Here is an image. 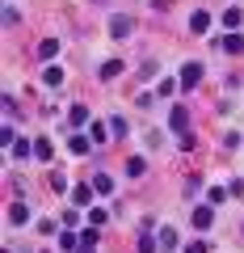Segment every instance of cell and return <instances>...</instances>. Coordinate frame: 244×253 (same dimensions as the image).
<instances>
[{
  "mask_svg": "<svg viewBox=\"0 0 244 253\" xmlns=\"http://www.w3.org/2000/svg\"><path fill=\"white\" fill-rule=\"evenodd\" d=\"M76 253H97V249H93L89 241H80V249H76Z\"/></svg>",
  "mask_w": 244,
  "mask_h": 253,
  "instance_id": "23",
  "label": "cell"
},
{
  "mask_svg": "<svg viewBox=\"0 0 244 253\" xmlns=\"http://www.w3.org/2000/svg\"><path fill=\"white\" fill-rule=\"evenodd\" d=\"M190 30H194V34H207V30H210V13L194 9V17H190Z\"/></svg>",
  "mask_w": 244,
  "mask_h": 253,
  "instance_id": "5",
  "label": "cell"
},
{
  "mask_svg": "<svg viewBox=\"0 0 244 253\" xmlns=\"http://www.w3.org/2000/svg\"><path fill=\"white\" fill-rule=\"evenodd\" d=\"M93 190H97V194H114V181H109L105 173H97V177H93Z\"/></svg>",
  "mask_w": 244,
  "mask_h": 253,
  "instance_id": "13",
  "label": "cell"
},
{
  "mask_svg": "<svg viewBox=\"0 0 244 253\" xmlns=\"http://www.w3.org/2000/svg\"><path fill=\"white\" fill-rule=\"evenodd\" d=\"M34 156H38V161H51V156H55L51 139H38V144H34Z\"/></svg>",
  "mask_w": 244,
  "mask_h": 253,
  "instance_id": "14",
  "label": "cell"
},
{
  "mask_svg": "<svg viewBox=\"0 0 244 253\" xmlns=\"http://www.w3.org/2000/svg\"><path fill=\"white\" fill-rule=\"evenodd\" d=\"M42 81L51 84V89H55V84H64V68H46V72H42Z\"/></svg>",
  "mask_w": 244,
  "mask_h": 253,
  "instance_id": "16",
  "label": "cell"
},
{
  "mask_svg": "<svg viewBox=\"0 0 244 253\" xmlns=\"http://www.w3.org/2000/svg\"><path fill=\"white\" fill-rule=\"evenodd\" d=\"M68 148H72L76 156H84V152L93 148V139H89V135H72V139H68Z\"/></svg>",
  "mask_w": 244,
  "mask_h": 253,
  "instance_id": "10",
  "label": "cell"
},
{
  "mask_svg": "<svg viewBox=\"0 0 244 253\" xmlns=\"http://www.w3.org/2000/svg\"><path fill=\"white\" fill-rule=\"evenodd\" d=\"M89 139H97V144H105V123H89Z\"/></svg>",
  "mask_w": 244,
  "mask_h": 253,
  "instance_id": "18",
  "label": "cell"
},
{
  "mask_svg": "<svg viewBox=\"0 0 244 253\" xmlns=\"http://www.w3.org/2000/svg\"><path fill=\"white\" fill-rule=\"evenodd\" d=\"M0 148H13V126H9V123L0 126Z\"/></svg>",
  "mask_w": 244,
  "mask_h": 253,
  "instance_id": "20",
  "label": "cell"
},
{
  "mask_svg": "<svg viewBox=\"0 0 244 253\" xmlns=\"http://www.w3.org/2000/svg\"><path fill=\"white\" fill-rule=\"evenodd\" d=\"M59 245H64V249H80V236H72V232H64V236H59Z\"/></svg>",
  "mask_w": 244,
  "mask_h": 253,
  "instance_id": "21",
  "label": "cell"
},
{
  "mask_svg": "<svg viewBox=\"0 0 244 253\" xmlns=\"http://www.w3.org/2000/svg\"><path fill=\"white\" fill-rule=\"evenodd\" d=\"M143 169H147L143 156H131V161H127V173H131V177H143Z\"/></svg>",
  "mask_w": 244,
  "mask_h": 253,
  "instance_id": "15",
  "label": "cell"
},
{
  "mask_svg": "<svg viewBox=\"0 0 244 253\" xmlns=\"http://www.w3.org/2000/svg\"><path fill=\"white\" fill-rule=\"evenodd\" d=\"M38 55H42V59H55V55H59V38H42V42H38Z\"/></svg>",
  "mask_w": 244,
  "mask_h": 253,
  "instance_id": "8",
  "label": "cell"
},
{
  "mask_svg": "<svg viewBox=\"0 0 244 253\" xmlns=\"http://www.w3.org/2000/svg\"><path fill=\"white\" fill-rule=\"evenodd\" d=\"M118 72H122V63H118V59H105V63H101V81H114Z\"/></svg>",
  "mask_w": 244,
  "mask_h": 253,
  "instance_id": "12",
  "label": "cell"
},
{
  "mask_svg": "<svg viewBox=\"0 0 244 253\" xmlns=\"http://www.w3.org/2000/svg\"><path fill=\"white\" fill-rule=\"evenodd\" d=\"M185 253H207V245H202V241H194V245H185Z\"/></svg>",
  "mask_w": 244,
  "mask_h": 253,
  "instance_id": "22",
  "label": "cell"
},
{
  "mask_svg": "<svg viewBox=\"0 0 244 253\" xmlns=\"http://www.w3.org/2000/svg\"><path fill=\"white\" fill-rule=\"evenodd\" d=\"M202 72H207V68H202V63H185V68H181V89H194V84L202 81Z\"/></svg>",
  "mask_w": 244,
  "mask_h": 253,
  "instance_id": "3",
  "label": "cell"
},
{
  "mask_svg": "<svg viewBox=\"0 0 244 253\" xmlns=\"http://www.w3.org/2000/svg\"><path fill=\"white\" fill-rule=\"evenodd\" d=\"M68 123H72V126H84V123H89V106H72V110H68Z\"/></svg>",
  "mask_w": 244,
  "mask_h": 253,
  "instance_id": "9",
  "label": "cell"
},
{
  "mask_svg": "<svg viewBox=\"0 0 244 253\" xmlns=\"http://www.w3.org/2000/svg\"><path fill=\"white\" fill-rule=\"evenodd\" d=\"M169 126L177 131V135H185V131H190V110H185V106H173L169 110Z\"/></svg>",
  "mask_w": 244,
  "mask_h": 253,
  "instance_id": "2",
  "label": "cell"
},
{
  "mask_svg": "<svg viewBox=\"0 0 244 253\" xmlns=\"http://www.w3.org/2000/svg\"><path fill=\"white\" fill-rule=\"evenodd\" d=\"M223 26H227V30L240 26V9H227V13H223Z\"/></svg>",
  "mask_w": 244,
  "mask_h": 253,
  "instance_id": "19",
  "label": "cell"
},
{
  "mask_svg": "<svg viewBox=\"0 0 244 253\" xmlns=\"http://www.w3.org/2000/svg\"><path fill=\"white\" fill-rule=\"evenodd\" d=\"M190 219H194V228H198V232H207V228L215 224V211H210V207H194Z\"/></svg>",
  "mask_w": 244,
  "mask_h": 253,
  "instance_id": "4",
  "label": "cell"
},
{
  "mask_svg": "<svg viewBox=\"0 0 244 253\" xmlns=\"http://www.w3.org/2000/svg\"><path fill=\"white\" fill-rule=\"evenodd\" d=\"M30 219V207L26 203H13V211H9V224H26Z\"/></svg>",
  "mask_w": 244,
  "mask_h": 253,
  "instance_id": "11",
  "label": "cell"
},
{
  "mask_svg": "<svg viewBox=\"0 0 244 253\" xmlns=\"http://www.w3.org/2000/svg\"><path fill=\"white\" fill-rule=\"evenodd\" d=\"M223 51H227V55H240V51H244V38L236 34V30H227V38H223Z\"/></svg>",
  "mask_w": 244,
  "mask_h": 253,
  "instance_id": "7",
  "label": "cell"
},
{
  "mask_svg": "<svg viewBox=\"0 0 244 253\" xmlns=\"http://www.w3.org/2000/svg\"><path fill=\"white\" fill-rule=\"evenodd\" d=\"M156 241H160V249H164V253L177 249V232H173V228H160V232H156Z\"/></svg>",
  "mask_w": 244,
  "mask_h": 253,
  "instance_id": "6",
  "label": "cell"
},
{
  "mask_svg": "<svg viewBox=\"0 0 244 253\" xmlns=\"http://www.w3.org/2000/svg\"><path fill=\"white\" fill-rule=\"evenodd\" d=\"M89 199H93V186H76V190H72V203H80V207H84Z\"/></svg>",
  "mask_w": 244,
  "mask_h": 253,
  "instance_id": "17",
  "label": "cell"
},
{
  "mask_svg": "<svg viewBox=\"0 0 244 253\" xmlns=\"http://www.w3.org/2000/svg\"><path fill=\"white\" fill-rule=\"evenodd\" d=\"M131 30H135V21H131L127 13H114V17H109V38H131Z\"/></svg>",
  "mask_w": 244,
  "mask_h": 253,
  "instance_id": "1",
  "label": "cell"
}]
</instances>
